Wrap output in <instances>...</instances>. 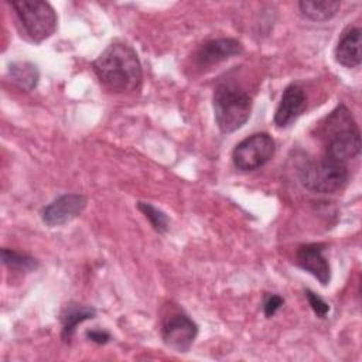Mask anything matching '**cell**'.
<instances>
[{"label":"cell","instance_id":"6da1fadb","mask_svg":"<svg viewBox=\"0 0 362 362\" xmlns=\"http://www.w3.org/2000/svg\"><path fill=\"white\" fill-rule=\"evenodd\" d=\"M99 81L112 92L139 90L143 71L136 51L126 42H112L92 64Z\"/></svg>","mask_w":362,"mask_h":362},{"label":"cell","instance_id":"7a4b0ae2","mask_svg":"<svg viewBox=\"0 0 362 362\" xmlns=\"http://www.w3.org/2000/svg\"><path fill=\"white\" fill-rule=\"evenodd\" d=\"M322 134L325 140L324 156L329 158L346 164L361 151L359 129L351 110L342 103L327 116Z\"/></svg>","mask_w":362,"mask_h":362},{"label":"cell","instance_id":"3957f363","mask_svg":"<svg viewBox=\"0 0 362 362\" xmlns=\"http://www.w3.org/2000/svg\"><path fill=\"white\" fill-rule=\"evenodd\" d=\"M212 105L218 129L228 134L236 132L249 120L253 102L245 90L222 83L214 92Z\"/></svg>","mask_w":362,"mask_h":362},{"label":"cell","instance_id":"277c9868","mask_svg":"<svg viewBox=\"0 0 362 362\" xmlns=\"http://www.w3.org/2000/svg\"><path fill=\"white\" fill-rule=\"evenodd\" d=\"M348 177L346 164L327 156L311 160L300 168L301 184L307 189L318 194H335L342 191L348 184Z\"/></svg>","mask_w":362,"mask_h":362},{"label":"cell","instance_id":"5b68a950","mask_svg":"<svg viewBox=\"0 0 362 362\" xmlns=\"http://www.w3.org/2000/svg\"><path fill=\"white\" fill-rule=\"evenodd\" d=\"M18 23L23 33L34 42H41L49 38L57 30V13L52 6L41 0H20L13 1Z\"/></svg>","mask_w":362,"mask_h":362},{"label":"cell","instance_id":"8992f818","mask_svg":"<svg viewBox=\"0 0 362 362\" xmlns=\"http://www.w3.org/2000/svg\"><path fill=\"white\" fill-rule=\"evenodd\" d=\"M274 150L276 144L270 134L255 133L235 146L232 161L240 171H253L263 167L273 157Z\"/></svg>","mask_w":362,"mask_h":362},{"label":"cell","instance_id":"52a82bcc","mask_svg":"<svg viewBox=\"0 0 362 362\" xmlns=\"http://www.w3.org/2000/svg\"><path fill=\"white\" fill-rule=\"evenodd\" d=\"M198 335V325L182 311H170L161 322L164 344L177 352H187Z\"/></svg>","mask_w":362,"mask_h":362},{"label":"cell","instance_id":"ba28073f","mask_svg":"<svg viewBox=\"0 0 362 362\" xmlns=\"http://www.w3.org/2000/svg\"><path fill=\"white\" fill-rule=\"evenodd\" d=\"M86 206V198L81 194H64L45 205L41 211L42 222L51 228L65 225L78 218Z\"/></svg>","mask_w":362,"mask_h":362},{"label":"cell","instance_id":"9c48e42d","mask_svg":"<svg viewBox=\"0 0 362 362\" xmlns=\"http://www.w3.org/2000/svg\"><path fill=\"white\" fill-rule=\"evenodd\" d=\"M324 243H305L301 245L296 252L297 264L314 276L321 286H328L331 280V267L328 260L324 257Z\"/></svg>","mask_w":362,"mask_h":362},{"label":"cell","instance_id":"30bf717a","mask_svg":"<svg viewBox=\"0 0 362 362\" xmlns=\"http://www.w3.org/2000/svg\"><path fill=\"white\" fill-rule=\"evenodd\" d=\"M243 51L242 44L235 38H216L206 41L195 54L198 68H211L222 61H226Z\"/></svg>","mask_w":362,"mask_h":362},{"label":"cell","instance_id":"8fae6325","mask_svg":"<svg viewBox=\"0 0 362 362\" xmlns=\"http://www.w3.org/2000/svg\"><path fill=\"white\" fill-rule=\"evenodd\" d=\"M307 106V96L301 86L288 85L280 99V103L274 113V124L277 127L291 126L304 112Z\"/></svg>","mask_w":362,"mask_h":362},{"label":"cell","instance_id":"7c38bea8","mask_svg":"<svg viewBox=\"0 0 362 362\" xmlns=\"http://www.w3.org/2000/svg\"><path fill=\"white\" fill-rule=\"evenodd\" d=\"M362 31L359 27L346 28L337 47H335V61L346 68H356L362 62Z\"/></svg>","mask_w":362,"mask_h":362},{"label":"cell","instance_id":"4fadbf2b","mask_svg":"<svg viewBox=\"0 0 362 362\" xmlns=\"http://www.w3.org/2000/svg\"><path fill=\"white\" fill-rule=\"evenodd\" d=\"M96 315V310L93 307L89 305H82V304H75L71 303L68 304L62 314H61V322H62V338L65 341L71 339L76 327L86 321V320H92Z\"/></svg>","mask_w":362,"mask_h":362},{"label":"cell","instance_id":"5bb4252c","mask_svg":"<svg viewBox=\"0 0 362 362\" xmlns=\"http://www.w3.org/2000/svg\"><path fill=\"white\" fill-rule=\"evenodd\" d=\"M341 3L337 0H303L298 1L300 13L311 21H328L337 16Z\"/></svg>","mask_w":362,"mask_h":362},{"label":"cell","instance_id":"9a60e30c","mask_svg":"<svg viewBox=\"0 0 362 362\" xmlns=\"http://www.w3.org/2000/svg\"><path fill=\"white\" fill-rule=\"evenodd\" d=\"M8 75L11 78V82L24 90H33L40 79L37 65L28 61L13 62L8 68Z\"/></svg>","mask_w":362,"mask_h":362},{"label":"cell","instance_id":"2e32d148","mask_svg":"<svg viewBox=\"0 0 362 362\" xmlns=\"http://www.w3.org/2000/svg\"><path fill=\"white\" fill-rule=\"evenodd\" d=\"M1 260L8 269L18 272H33L38 267V262L34 257L6 247L1 250Z\"/></svg>","mask_w":362,"mask_h":362},{"label":"cell","instance_id":"e0dca14e","mask_svg":"<svg viewBox=\"0 0 362 362\" xmlns=\"http://www.w3.org/2000/svg\"><path fill=\"white\" fill-rule=\"evenodd\" d=\"M137 208L150 221V223L156 232H158V233L167 232L170 221H168V216L161 209L156 208L154 205H151L148 202H139Z\"/></svg>","mask_w":362,"mask_h":362},{"label":"cell","instance_id":"ac0fdd59","mask_svg":"<svg viewBox=\"0 0 362 362\" xmlns=\"http://www.w3.org/2000/svg\"><path fill=\"white\" fill-rule=\"evenodd\" d=\"M305 297H307V301L311 307V310L315 313V315H318L320 318H324L328 313H329V305L328 303H325L318 294H315L314 291L311 290H305Z\"/></svg>","mask_w":362,"mask_h":362},{"label":"cell","instance_id":"d6986e66","mask_svg":"<svg viewBox=\"0 0 362 362\" xmlns=\"http://www.w3.org/2000/svg\"><path fill=\"white\" fill-rule=\"evenodd\" d=\"M284 304V300L283 297L277 296V294H267L264 297V301H263V311H264V315L267 318L273 317L279 310L280 307Z\"/></svg>","mask_w":362,"mask_h":362},{"label":"cell","instance_id":"ffe728a7","mask_svg":"<svg viewBox=\"0 0 362 362\" xmlns=\"http://www.w3.org/2000/svg\"><path fill=\"white\" fill-rule=\"evenodd\" d=\"M86 337L89 338V341L96 342V344H106L110 339V335L106 331L102 329H92L86 332Z\"/></svg>","mask_w":362,"mask_h":362}]
</instances>
